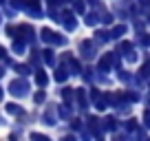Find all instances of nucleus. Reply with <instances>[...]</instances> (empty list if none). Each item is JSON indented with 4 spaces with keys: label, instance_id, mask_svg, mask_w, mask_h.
Segmentation results:
<instances>
[]
</instances>
